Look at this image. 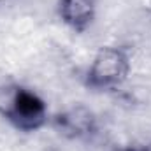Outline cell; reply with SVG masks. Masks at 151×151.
<instances>
[{
  "instance_id": "6da1fadb",
  "label": "cell",
  "mask_w": 151,
  "mask_h": 151,
  "mask_svg": "<svg viewBox=\"0 0 151 151\" xmlns=\"http://www.w3.org/2000/svg\"><path fill=\"white\" fill-rule=\"evenodd\" d=\"M0 114L18 130H39L47 119V107L35 91L18 84L0 88Z\"/></svg>"
},
{
  "instance_id": "7a4b0ae2",
  "label": "cell",
  "mask_w": 151,
  "mask_h": 151,
  "mask_svg": "<svg viewBox=\"0 0 151 151\" xmlns=\"http://www.w3.org/2000/svg\"><path fill=\"white\" fill-rule=\"evenodd\" d=\"M130 55L123 46L100 47L86 72V86L91 90H114L121 86L130 74Z\"/></svg>"
},
{
  "instance_id": "3957f363",
  "label": "cell",
  "mask_w": 151,
  "mask_h": 151,
  "mask_svg": "<svg viewBox=\"0 0 151 151\" xmlns=\"http://www.w3.org/2000/svg\"><path fill=\"white\" fill-rule=\"evenodd\" d=\"M55 127L69 139H84L95 134L97 118L88 107L76 106L55 118Z\"/></svg>"
},
{
  "instance_id": "277c9868",
  "label": "cell",
  "mask_w": 151,
  "mask_h": 151,
  "mask_svg": "<svg viewBox=\"0 0 151 151\" xmlns=\"http://www.w3.org/2000/svg\"><path fill=\"white\" fill-rule=\"evenodd\" d=\"M58 16L74 32H84L97 16V0H58Z\"/></svg>"
},
{
  "instance_id": "5b68a950",
  "label": "cell",
  "mask_w": 151,
  "mask_h": 151,
  "mask_svg": "<svg viewBox=\"0 0 151 151\" xmlns=\"http://www.w3.org/2000/svg\"><path fill=\"white\" fill-rule=\"evenodd\" d=\"M111 151H139L137 148H128V146H116Z\"/></svg>"
}]
</instances>
